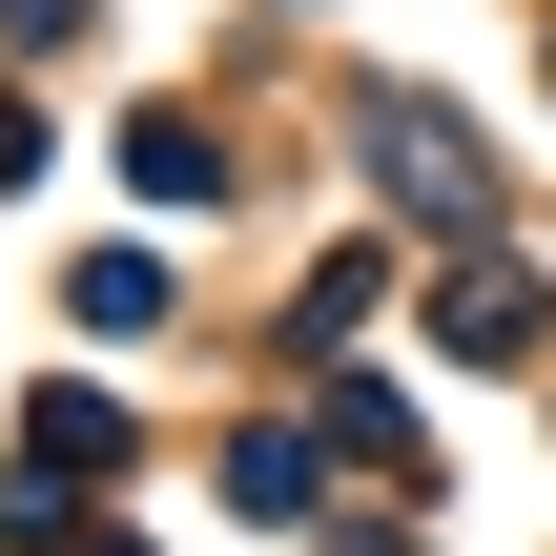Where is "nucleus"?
Listing matches in <instances>:
<instances>
[{
  "label": "nucleus",
  "mask_w": 556,
  "mask_h": 556,
  "mask_svg": "<svg viewBox=\"0 0 556 556\" xmlns=\"http://www.w3.org/2000/svg\"><path fill=\"white\" fill-rule=\"evenodd\" d=\"M124 165H144V206H206L227 165H206V124H124Z\"/></svg>",
  "instance_id": "obj_1"
}]
</instances>
